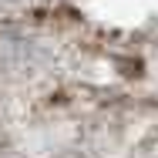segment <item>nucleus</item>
Returning <instances> with one entry per match:
<instances>
[{
  "label": "nucleus",
  "instance_id": "1",
  "mask_svg": "<svg viewBox=\"0 0 158 158\" xmlns=\"http://www.w3.org/2000/svg\"><path fill=\"white\" fill-rule=\"evenodd\" d=\"M64 158H84V155H64Z\"/></svg>",
  "mask_w": 158,
  "mask_h": 158
}]
</instances>
